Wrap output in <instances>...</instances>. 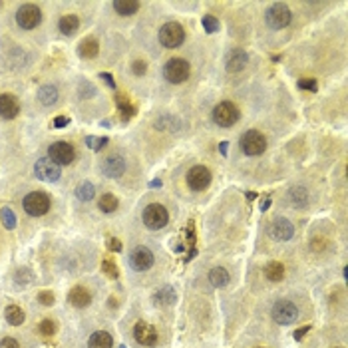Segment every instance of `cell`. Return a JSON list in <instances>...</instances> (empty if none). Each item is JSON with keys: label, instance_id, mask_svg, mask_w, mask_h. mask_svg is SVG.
Here are the masks:
<instances>
[{"label": "cell", "instance_id": "cell-1", "mask_svg": "<svg viewBox=\"0 0 348 348\" xmlns=\"http://www.w3.org/2000/svg\"><path fill=\"white\" fill-rule=\"evenodd\" d=\"M22 207L30 217H42L50 211V197L42 191H32L22 199Z\"/></svg>", "mask_w": 348, "mask_h": 348}, {"label": "cell", "instance_id": "cell-2", "mask_svg": "<svg viewBox=\"0 0 348 348\" xmlns=\"http://www.w3.org/2000/svg\"><path fill=\"white\" fill-rule=\"evenodd\" d=\"M189 72H191V66L183 58H171L164 68L165 80L171 82V84H183L189 78Z\"/></svg>", "mask_w": 348, "mask_h": 348}, {"label": "cell", "instance_id": "cell-3", "mask_svg": "<svg viewBox=\"0 0 348 348\" xmlns=\"http://www.w3.org/2000/svg\"><path fill=\"white\" fill-rule=\"evenodd\" d=\"M185 40V30L179 22H165L159 28V42L165 48H179Z\"/></svg>", "mask_w": 348, "mask_h": 348}, {"label": "cell", "instance_id": "cell-4", "mask_svg": "<svg viewBox=\"0 0 348 348\" xmlns=\"http://www.w3.org/2000/svg\"><path fill=\"white\" fill-rule=\"evenodd\" d=\"M169 221V213L164 205L159 203H149L146 209H144V223H146L147 229L151 231H159L164 229Z\"/></svg>", "mask_w": 348, "mask_h": 348}, {"label": "cell", "instance_id": "cell-5", "mask_svg": "<svg viewBox=\"0 0 348 348\" xmlns=\"http://www.w3.org/2000/svg\"><path fill=\"white\" fill-rule=\"evenodd\" d=\"M265 20H267V24H269L273 30H281V28H287V26L291 24L293 14H291L289 6H285V4H281V2H276V4H273V6H269V8H267V12H265Z\"/></svg>", "mask_w": 348, "mask_h": 348}, {"label": "cell", "instance_id": "cell-6", "mask_svg": "<svg viewBox=\"0 0 348 348\" xmlns=\"http://www.w3.org/2000/svg\"><path fill=\"white\" fill-rule=\"evenodd\" d=\"M239 120V110L233 102H221L213 110V122L221 128H231Z\"/></svg>", "mask_w": 348, "mask_h": 348}, {"label": "cell", "instance_id": "cell-7", "mask_svg": "<svg viewBox=\"0 0 348 348\" xmlns=\"http://www.w3.org/2000/svg\"><path fill=\"white\" fill-rule=\"evenodd\" d=\"M16 22L20 28L24 30H32L42 22V10L38 8V4H22L16 10Z\"/></svg>", "mask_w": 348, "mask_h": 348}, {"label": "cell", "instance_id": "cell-8", "mask_svg": "<svg viewBox=\"0 0 348 348\" xmlns=\"http://www.w3.org/2000/svg\"><path fill=\"white\" fill-rule=\"evenodd\" d=\"M241 147H243V151H245L247 155L255 157V155H261V153L267 149V140H265V135H263L261 131L249 129V131L241 137Z\"/></svg>", "mask_w": 348, "mask_h": 348}, {"label": "cell", "instance_id": "cell-9", "mask_svg": "<svg viewBox=\"0 0 348 348\" xmlns=\"http://www.w3.org/2000/svg\"><path fill=\"white\" fill-rule=\"evenodd\" d=\"M273 320H275L276 324H281V327H287V324H291L296 320V316H298V311H296V307H294L291 300H276L275 305H273Z\"/></svg>", "mask_w": 348, "mask_h": 348}, {"label": "cell", "instance_id": "cell-10", "mask_svg": "<svg viewBox=\"0 0 348 348\" xmlns=\"http://www.w3.org/2000/svg\"><path fill=\"white\" fill-rule=\"evenodd\" d=\"M34 175L40 181H58L62 175V167L54 164L50 157H40L34 164Z\"/></svg>", "mask_w": 348, "mask_h": 348}, {"label": "cell", "instance_id": "cell-11", "mask_svg": "<svg viewBox=\"0 0 348 348\" xmlns=\"http://www.w3.org/2000/svg\"><path fill=\"white\" fill-rule=\"evenodd\" d=\"M48 157L60 167L70 165L74 161V157H76V149L68 142H54L52 146L48 147Z\"/></svg>", "mask_w": 348, "mask_h": 348}, {"label": "cell", "instance_id": "cell-12", "mask_svg": "<svg viewBox=\"0 0 348 348\" xmlns=\"http://www.w3.org/2000/svg\"><path fill=\"white\" fill-rule=\"evenodd\" d=\"M211 183V171L203 165H195L187 171V185L193 191H203L207 189V185Z\"/></svg>", "mask_w": 348, "mask_h": 348}, {"label": "cell", "instance_id": "cell-13", "mask_svg": "<svg viewBox=\"0 0 348 348\" xmlns=\"http://www.w3.org/2000/svg\"><path fill=\"white\" fill-rule=\"evenodd\" d=\"M153 265V253L147 247H135L129 253V267L133 271H147Z\"/></svg>", "mask_w": 348, "mask_h": 348}, {"label": "cell", "instance_id": "cell-14", "mask_svg": "<svg viewBox=\"0 0 348 348\" xmlns=\"http://www.w3.org/2000/svg\"><path fill=\"white\" fill-rule=\"evenodd\" d=\"M126 171V159L122 155H108L104 161H102V173L106 177H111V179H118L122 177Z\"/></svg>", "mask_w": 348, "mask_h": 348}, {"label": "cell", "instance_id": "cell-15", "mask_svg": "<svg viewBox=\"0 0 348 348\" xmlns=\"http://www.w3.org/2000/svg\"><path fill=\"white\" fill-rule=\"evenodd\" d=\"M133 336L135 340L142 344V346H155L157 342V332L151 324H147L144 320H140L135 327H133Z\"/></svg>", "mask_w": 348, "mask_h": 348}, {"label": "cell", "instance_id": "cell-16", "mask_svg": "<svg viewBox=\"0 0 348 348\" xmlns=\"http://www.w3.org/2000/svg\"><path fill=\"white\" fill-rule=\"evenodd\" d=\"M269 235L275 239V241H289L294 235V227L293 223L285 217H279L273 221V225L269 227Z\"/></svg>", "mask_w": 348, "mask_h": 348}, {"label": "cell", "instance_id": "cell-17", "mask_svg": "<svg viewBox=\"0 0 348 348\" xmlns=\"http://www.w3.org/2000/svg\"><path fill=\"white\" fill-rule=\"evenodd\" d=\"M20 113V102L12 94H0V118L14 120Z\"/></svg>", "mask_w": 348, "mask_h": 348}, {"label": "cell", "instance_id": "cell-18", "mask_svg": "<svg viewBox=\"0 0 348 348\" xmlns=\"http://www.w3.org/2000/svg\"><path fill=\"white\" fill-rule=\"evenodd\" d=\"M68 300L76 309H86L92 303V294L86 287H74L72 291L68 293Z\"/></svg>", "mask_w": 348, "mask_h": 348}, {"label": "cell", "instance_id": "cell-19", "mask_svg": "<svg viewBox=\"0 0 348 348\" xmlns=\"http://www.w3.org/2000/svg\"><path fill=\"white\" fill-rule=\"evenodd\" d=\"M247 62H249V56L245 50H241V48H235L231 54L227 56V70L233 74L241 72L245 66H247Z\"/></svg>", "mask_w": 348, "mask_h": 348}, {"label": "cell", "instance_id": "cell-20", "mask_svg": "<svg viewBox=\"0 0 348 348\" xmlns=\"http://www.w3.org/2000/svg\"><path fill=\"white\" fill-rule=\"evenodd\" d=\"M58 98H60V94H58V88H56L54 84H44V86H40V90H38V100H40V104L42 106H54L56 102H58Z\"/></svg>", "mask_w": 348, "mask_h": 348}, {"label": "cell", "instance_id": "cell-21", "mask_svg": "<svg viewBox=\"0 0 348 348\" xmlns=\"http://www.w3.org/2000/svg\"><path fill=\"white\" fill-rule=\"evenodd\" d=\"M98 54H100V44H98L96 38H86V40L80 42V46H78V56H80V58L94 60Z\"/></svg>", "mask_w": 348, "mask_h": 348}, {"label": "cell", "instance_id": "cell-22", "mask_svg": "<svg viewBox=\"0 0 348 348\" xmlns=\"http://www.w3.org/2000/svg\"><path fill=\"white\" fill-rule=\"evenodd\" d=\"M113 346V340H111V334L106 330H98L94 332L92 336L88 338V348H111Z\"/></svg>", "mask_w": 348, "mask_h": 348}, {"label": "cell", "instance_id": "cell-23", "mask_svg": "<svg viewBox=\"0 0 348 348\" xmlns=\"http://www.w3.org/2000/svg\"><path fill=\"white\" fill-rule=\"evenodd\" d=\"M115 104H118V110L122 113V120H124V122H128V120H131V118L135 115V106L128 100V96L115 94Z\"/></svg>", "mask_w": 348, "mask_h": 348}, {"label": "cell", "instance_id": "cell-24", "mask_svg": "<svg viewBox=\"0 0 348 348\" xmlns=\"http://www.w3.org/2000/svg\"><path fill=\"white\" fill-rule=\"evenodd\" d=\"M287 201L293 207H305L309 203V193L305 187H291L287 193Z\"/></svg>", "mask_w": 348, "mask_h": 348}, {"label": "cell", "instance_id": "cell-25", "mask_svg": "<svg viewBox=\"0 0 348 348\" xmlns=\"http://www.w3.org/2000/svg\"><path fill=\"white\" fill-rule=\"evenodd\" d=\"M58 28H60V32H62V34L72 36L74 32L80 28V18H78L76 14H66V16H62V18H60Z\"/></svg>", "mask_w": 348, "mask_h": 348}, {"label": "cell", "instance_id": "cell-26", "mask_svg": "<svg viewBox=\"0 0 348 348\" xmlns=\"http://www.w3.org/2000/svg\"><path fill=\"white\" fill-rule=\"evenodd\" d=\"M113 10L120 16H131L140 10V2L137 0H115L113 2Z\"/></svg>", "mask_w": 348, "mask_h": 348}, {"label": "cell", "instance_id": "cell-27", "mask_svg": "<svg viewBox=\"0 0 348 348\" xmlns=\"http://www.w3.org/2000/svg\"><path fill=\"white\" fill-rule=\"evenodd\" d=\"M175 298H177V294H175V289L173 287H164V289H159L157 293L153 294V300L157 303V305H164V307H169V305H173L175 303Z\"/></svg>", "mask_w": 348, "mask_h": 348}, {"label": "cell", "instance_id": "cell-28", "mask_svg": "<svg viewBox=\"0 0 348 348\" xmlns=\"http://www.w3.org/2000/svg\"><path fill=\"white\" fill-rule=\"evenodd\" d=\"M4 316H6V322H8V324H12V327H20V324L24 322V318H26L24 311H22L20 307H16V305H10V307H6Z\"/></svg>", "mask_w": 348, "mask_h": 348}, {"label": "cell", "instance_id": "cell-29", "mask_svg": "<svg viewBox=\"0 0 348 348\" xmlns=\"http://www.w3.org/2000/svg\"><path fill=\"white\" fill-rule=\"evenodd\" d=\"M76 197L80 201H92L96 197V187L90 181H82V183L76 187Z\"/></svg>", "mask_w": 348, "mask_h": 348}, {"label": "cell", "instance_id": "cell-30", "mask_svg": "<svg viewBox=\"0 0 348 348\" xmlns=\"http://www.w3.org/2000/svg\"><path fill=\"white\" fill-rule=\"evenodd\" d=\"M265 276H267L269 281H283V276H285V267H283V263H279V261L269 263V265L265 267Z\"/></svg>", "mask_w": 348, "mask_h": 348}, {"label": "cell", "instance_id": "cell-31", "mask_svg": "<svg viewBox=\"0 0 348 348\" xmlns=\"http://www.w3.org/2000/svg\"><path fill=\"white\" fill-rule=\"evenodd\" d=\"M118 197L115 195H111V193H104L102 197H100V201H98V207L104 211V213H113L115 209H118Z\"/></svg>", "mask_w": 348, "mask_h": 348}, {"label": "cell", "instance_id": "cell-32", "mask_svg": "<svg viewBox=\"0 0 348 348\" xmlns=\"http://www.w3.org/2000/svg\"><path fill=\"white\" fill-rule=\"evenodd\" d=\"M209 281L213 287H225L229 283V273L223 269V267H215L211 273H209Z\"/></svg>", "mask_w": 348, "mask_h": 348}, {"label": "cell", "instance_id": "cell-33", "mask_svg": "<svg viewBox=\"0 0 348 348\" xmlns=\"http://www.w3.org/2000/svg\"><path fill=\"white\" fill-rule=\"evenodd\" d=\"M0 219H2V225L8 229V231H12L14 227H16V215L10 211V207H2L0 209Z\"/></svg>", "mask_w": 348, "mask_h": 348}, {"label": "cell", "instance_id": "cell-34", "mask_svg": "<svg viewBox=\"0 0 348 348\" xmlns=\"http://www.w3.org/2000/svg\"><path fill=\"white\" fill-rule=\"evenodd\" d=\"M38 330H40V334H42V336H54L56 330H58V329H56L54 320H50V318H44V320L40 322Z\"/></svg>", "mask_w": 348, "mask_h": 348}, {"label": "cell", "instance_id": "cell-35", "mask_svg": "<svg viewBox=\"0 0 348 348\" xmlns=\"http://www.w3.org/2000/svg\"><path fill=\"white\" fill-rule=\"evenodd\" d=\"M203 28H205V32H209V34H215L217 30H219V20L215 18V16H211V14H207V16H203Z\"/></svg>", "mask_w": 348, "mask_h": 348}, {"label": "cell", "instance_id": "cell-36", "mask_svg": "<svg viewBox=\"0 0 348 348\" xmlns=\"http://www.w3.org/2000/svg\"><path fill=\"white\" fill-rule=\"evenodd\" d=\"M94 94H96V88H94L88 80H82L80 86H78V96H80V98H92Z\"/></svg>", "mask_w": 348, "mask_h": 348}, {"label": "cell", "instance_id": "cell-37", "mask_svg": "<svg viewBox=\"0 0 348 348\" xmlns=\"http://www.w3.org/2000/svg\"><path fill=\"white\" fill-rule=\"evenodd\" d=\"M102 269H104V273L110 276V279H118V265L110 261V259H104V263H102Z\"/></svg>", "mask_w": 348, "mask_h": 348}, {"label": "cell", "instance_id": "cell-38", "mask_svg": "<svg viewBox=\"0 0 348 348\" xmlns=\"http://www.w3.org/2000/svg\"><path fill=\"white\" fill-rule=\"evenodd\" d=\"M38 303L44 305V307H52L56 303L54 293H52V291H40V293H38Z\"/></svg>", "mask_w": 348, "mask_h": 348}, {"label": "cell", "instance_id": "cell-39", "mask_svg": "<svg viewBox=\"0 0 348 348\" xmlns=\"http://www.w3.org/2000/svg\"><path fill=\"white\" fill-rule=\"evenodd\" d=\"M298 88H303V90H311V92H316L318 84H316V80H314V78H303V80H298Z\"/></svg>", "mask_w": 348, "mask_h": 348}, {"label": "cell", "instance_id": "cell-40", "mask_svg": "<svg viewBox=\"0 0 348 348\" xmlns=\"http://www.w3.org/2000/svg\"><path fill=\"white\" fill-rule=\"evenodd\" d=\"M131 72L135 74V76H144L147 72V64L144 60H133L131 62Z\"/></svg>", "mask_w": 348, "mask_h": 348}, {"label": "cell", "instance_id": "cell-41", "mask_svg": "<svg viewBox=\"0 0 348 348\" xmlns=\"http://www.w3.org/2000/svg\"><path fill=\"white\" fill-rule=\"evenodd\" d=\"M106 144H108V137H88V146L92 147L94 151H100Z\"/></svg>", "mask_w": 348, "mask_h": 348}, {"label": "cell", "instance_id": "cell-42", "mask_svg": "<svg viewBox=\"0 0 348 348\" xmlns=\"http://www.w3.org/2000/svg\"><path fill=\"white\" fill-rule=\"evenodd\" d=\"M106 245H108V249H110V251H113V253H120V251H122V243H120V241H118L115 237H108Z\"/></svg>", "mask_w": 348, "mask_h": 348}, {"label": "cell", "instance_id": "cell-43", "mask_svg": "<svg viewBox=\"0 0 348 348\" xmlns=\"http://www.w3.org/2000/svg\"><path fill=\"white\" fill-rule=\"evenodd\" d=\"M52 124H54V128H66V126H68V124H70V118H68V115H58V118H54V122H52Z\"/></svg>", "mask_w": 348, "mask_h": 348}, {"label": "cell", "instance_id": "cell-44", "mask_svg": "<svg viewBox=\"0 0 348 348\" xmlns=\"http://www.w3.org/2000/svg\"><path fill=\"white\" fill-rule=\"evenodd\" d=\"M0 348H20V344L16 342V340H14V338H2Z\"/></svg>", "mask_w": 348, "mask_h": 348}, {"label": "cell", "instance_id": "cell-45", "mask_svg": "<svg viewBox=\"0 0 348 348\" xmlns=\"http://www.w3.org/2000/svg\"><path fill=\"white\" fill-rule=\"evenodd\" d=\"M327 245H329V243H327V241H324V239H314V241H312V249H314V251H322V249H324V247H327Z\"/></svg>", "mask_w": 348, "mask_h": 348}, {"label": "cell", "instance_id": "cell-46", "mask_svg": "<svg viewBox=\"0 0 348 348\" xmlns=\"http://www.w3.org/2000/svg\"><path fill=\"white\" fill-rule=\"evenodd\" d=\"M98 78H102V80H104V82H106L108 86H111V88H115V82H113V76H111V74H108V72H102V74H100V76H98Z\"/></svg>", "mask_w": 348, "mask_h": 348}, {"label": "cell", "instance_id": "cell-47", "mask_svg": "<svg viewBox=\"0 0 348 348\" xmlns=\"http://www.w3.org/2000/svg\"><path fill=\"white\" fill-rule=\"evenodd\" d=\"M311 330V327H303V329H296L294 330V340H303V336L307 334Z\"/></svg>", "mask_w": 348, "mask_h": 348}, {"label": "cell", "instance_id": "cell-48", "mask_svg": "<svg viewBox=\"0 0 348 348\" xmlns=\"http://www.w3.org/2000/svg\"><path fill=\"white\" fill-rule=\"evenodd\" d=\"M227 149H229V144H227V142H223V144L219 146V151L223 153V155H227Z\"/></svg>", "mask_w": 348, "mask_h": 348}, {"label": "cell", "instance_id": "cell-49", "mask_svg": "<svg viewBox=\"0 0 348 348\" xmlns=\"http://www.w3.org/2000/svg\"><path fill=\"white\" fill-rule=\"evenodd\" d=\"M269 205H271V199H265V201L261 203V209H263V211H267V209H269Z\"/></svg>", "mask_w": 348, "mask_h": 348}, {"label": "cell", "instance_id": "cell-50", "mask_svg": "<svg viewBox=\"0 0 348 348\" xmlns=\"http://www.w3.org/2000/svg\"><path fill=\"white\" fill-rule=\"evenodd\" d=\"M151 185H153V187H161V181H159V179H155V181H151Z\"/></svg>", "mask_w": 348, "mask_h": 348}, {"label": "cell", "instance_id": "cell-51", "mask_svg": "<svg viewBox=\"0 0 348 348\" xmlns=\"http://www.w3.org/2000/svg\"><path fill=\"white\" fill-rule=\"evenodd\" d=\"M122 348H126V346H122Z\"/></svg>", "mask_w": 348, "mask_h": 348}]
</instances>
